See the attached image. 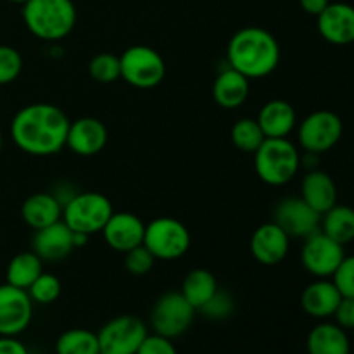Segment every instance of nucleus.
<instances>
[{
	"instance_id": "obj_1",
	"label": "nucleus",
	"mask_w": 354,
	"mask_h": 354,
	"mask_svg": "<svg viewBox=\"0 0 354 354\" xmlns=\"http://www.w3.org/2000/svg\"><path fill=\"white\" fill-rule=\"evenodd\" d=\"M69 123L68 114L54 104H30L14 114L10 137L19 151L37 158H47L66 147Z\"/></svg>"
},
{
	"instance_id": "obj_2",
	"label": "nucleus",
	"mask_w": 354,
	"mask_h": 354,
	"mask_svg": "<svg viewBox=\"0 0 354 354\" xmlns=\"http://www.w3.org/2000/svg\"><path fill=\"white\" fill-rule=\"evenodd\" d=\"M227 61L249 80L265 78L279 68L280 45L265 28L245 26L228 41Z\"/></svg>"
},
{
	"instance_id": "obj_3",
	"label": "nucleus",
	"mask_w": 354,
	"mask_h": 354,
	"mask_svg": "<svg viewBox=\"0 0 354 354\" xmlns=\"http://www.w3.org/2000/svg\"><path fill=\"white\" fill-rule=\"evenodd\" d=\"M23 21L33 37L44 41H59L68 37L76 24L73 0H26Z\"/></svg>"
},
{
	"instance_id": "obj_4",
	"label": "nucleus",
	"mask_w": 354,
	"mask_h": 354,
	"mask_svg": "<svg viewBox=\"0 0 354 354\" xmlns=\"http://www.w3.org/2000/svg\"><path fill=\"white\" fill-rule=\"evenodd\" d=\"M252 156L256 175L266 185H286L301 168V152L289 138H265Z\"/></svg>"
},
{
	"instance_id": "obj_5",
	"label": "nucleus",
	"mask_w": 354,
	"mask_h": 354,
	"mask_svg": "<svg viewBox=\"0 0 354 354\" xmlns=\"http://www.w3.org/2000/svg\"><path fill=\"white\" fill-rule=\"evenodd\" d=\"M113 203L100 192H76L62 206V221L73 232L85 235L100 234L113 216Z\"/></svg>"
},
{
	"instance_id": "obj_6",
	"label": "nucleus",
	"mask_w": 354,
	"mask_h": 354,
	"mask_svg": "<svg viewBox=\"0 0 354 354\" xmlns=\"http://www.w3.org/2000/svg\"><path fill=\"white\" fill-rule=\"evenodd\" d=\"M192 237L185 225L171 216L154 218L145 225L144 245L156 259L175 261L187 254Z\"/></svg>"
},
{
	"instance_id": "obj_7",
	"label": "nucleus",
	"mask_w": 354,
	"mask_h": 354,
	"mask_svg": "<svg viewBox=\"0 0 354 354\" xmlns=\"http://www.w3.org/2000/svg\"><path fill=\"white\" fill-rule=\"evenodd\" d=\"M121 78L135 88H154L165 80L166 62L149 45H131L120 55Z\"/></svg>"
},
{
	"instance_id": "obj_8",
	"label": "nucleus",
	"mask_w": 354,
	"mask_h": 354,
	"mask_svg": "<svg viewBox=\"0 0 354 354\" xmlns=\"http://www.w3.org/2000/svg\"><path fill=\"white\" fill-rule=\"evenodd\" d=\"M196 317V308L182 296V292H166L156 301L151 311V327L154 334L176 339L185 334Z\"/></svg>"
},
{
	"instance_id": "obj_9",
	"label": "nucleus",
	"mask_w": 354,
	"mask_h": 354,
	"mask_svg": "<svg viewBox=\"0 0 354 354\" xmlns=\"http://www.w3.org/2000/svg\"><path fill=\"white\" fill-rule=\"evenodd\" d=\"M344 124L335 113L327 109L315 111L301 121L297 128V140L304 152L324 154L330 151L342 138Z\"/></svg>"
},
{
	"instance_id": "obj_10",
	"label": "nucleus",
	"mask_w": 354,
	"mask_h": 354,
	"mask_svg": "<svg viewBox=\"0 0 354 354\" xmlns=\"http://www.w3.org/2000/svg\"><path fill=\"white\" fill-rule=\"evenodd\" d=\"M147 334L144 320L135 315H121L97 332L99 354H137Z\"/></svg>"
},
{
	"instance_id": "obj_11",
	"label": "nucleus",
	"mask_w": 354,
	"mask_h": 354,
	"mask_svg": "<svg viewBox=\"0 0 354 354\" xmlns=\"http://www.w3.org/2000/svg\"><path fill=\"white\" fill-rule=\"evenodd\" d=\"M344 256V245L335 242L322 230L304 239L301 249V263L315 279H332Z\"/></svg>"
},
{
	"instance_id": "obj_12",
	"label": "nucleus",
	"mask_w": 354,
	"mask_h": 354,
	"mask_svg": "<svg viewBox=\"0 0 354 354\" xmlns=\"http://www.w3.org/2000/svg\"><path fill=\"white\" fill-rule=\"evenodd\" d=\"M33 318V301L28 290L10 283L0 286V335L17 337L23 334Z\"/></svg>"
},
{
	"instance_id": "obj_13",
	"label": "nucleus",
	"mask_w": 354,
	"mask_h": 354,
	"mask_svg": "<svg viewBox=\"0 0 354 354\" xmlns=\"http://www.w3.org/2000/svg\"><path fill=\"white\" fill-rule=\"evenodd\" d=\"M273 221L290 239H306L320 230L322 214L308 206L301 197H287L277 206Z\"/></svg>"
},
{
	"instance_id": "obj_14",
	"label": "nucleus",
	"mask_w": 354,
	"mask_h": 354,
	"mask_svg": "<svg viewBox=\"0 0 354 354\" xmlns=\"http://www.w3.org/2000/svg\"><path fill=\"white\" fill-rule=\"evenodd\" d=\"M109 140L107 127L93 116L78 118L69 123L66 147L76 156L90 158L104 151Z\"/></svg>"
},
{
	"instance_id": "obj_15",
	"label": "nucleus",
	"mask_w": 354,
	"mask_h": 354,
	"mask_svg": "<svg viewBox=\"0 0 354 354\" xmlns=\"http://www.w3.org/2000/svg\"><path fill=\"white\" fill-rule=\"evenodd\" d=\"M290 237L275 223H263L252 232L251 254L259 265L275 266L289 254Z\"/></svg>"
},
{
	"instance_id": "obj_16",
	"label": "nucleus",
	"mask_w": 354,
	"mask_h": 354,
	"mask_svg": "<svg viewBox=\"0 0 354 354\" xmlns=\"http://www.w3.org/2000/svg\"><path fill=\"white\" fill-rule=\"evenodd\" d=\"M100 234L113 251L124 254L144 244L145 223L137 214L128 213V211L113 213Z\"/></svg>"
},
{
	"instance_id": "obj_17",
	"label": "nucleus",
	"mask_w": 354,
	"mask_h": 354,
	"mask_svg": "<svg viewBox=\"0 0 354 354\" xmlns=\"http://www.w3.org/2000/svg\"><path fill=\"white\" fill-rule=\"evenodd\" d=\"M317 19L318 31L328 44L344 47L354 41V7L349 3L330 2Z\"/></svg>"
},
{
	"instance_id": "obj_18",
	"label": "nucleus",
	"mask_w": 354,
	"mask_h": 354,
	"mask_svg": "<svg viewBox=\"0 0 354 354\" xmlns=\"http://www.w3.org/2000/svg\"><path fill=\"white\" fill-rule=\"evenodd\" d=\"M75 249L73 230L62 220L35 230L31 239V251L38 254L41 261H61Z\"/></svg>"
},
{
	"instance_id": "obj_19",
	"label": "nucleus",
	"mask_w": 354,
	"mask_h": 354,
	"mask_svg": "<svg viewBox=\"0 0 354 354\" xmlns=\"http://www.w3.org/2000/svg\"><path fill=\"white\" fill-rule=\"evenodd\" d=\"M342 296L332 279H317L308 283L301 294V306L304 313L317 320H327L334 317Z\"/></svg>"
},
{
	"instance_id": "obj_20",
	"label": "nucleus",
	"mask_w": 354,
	"mask_h": 354,
	"mask_svg": "<svg viewBox=\"0 0 354 354\" xmlns=\"http://www.w3.org/2000/svg\"><path fill=\"white\" fill-rule=\"evenodd\" d=\"M256 121L266 138H287L296 128L297 114L290 102L283 99H273L259 109Z\"/></svg>"
},
{
	"instance_id": "obj_21",
	"label": "nucleus",
	"mask_w": 354,
	"mask_h": 354,
	"mask_svg": "<svg viewBox=\"0 0 354 354\" xmlns=\"http://www.w3.org/2000/svg\"><path fill=\"white\" fill-rule=\"evenodd\" d=\"M301 199L317 213L324 214L337 204V187L328 173L310 169L301 183Z\"/></svg>"
},
{
	"instance_id": "obj_22",
	"label": "nucleus",
	"mask_w": 354,
	"mask_h": 354,
	"mask_svg": "<svg viewBox=\"0 0 354 354\" xmlns=\"http://www.w3.org/2000/svg\"><path fill=\"white\" fill-rule=\"evenodd\" d=\"M249 92H251V85H249L248 76L230 66L214 78L213 88H211L214 102L228 111L241 107L248 100Z\"/></svg>"
},
{
	"instance_id": "obj_23",
	"label": "nucleus",
	"mask_w": 354,
	"mask_h": 354,
	"mask_svg": "<svg viewBox=\"0 0 354 354\" xmlns=\"http://www.w3.org/2000/svg\"><path fill=\"white\" fill-rule=\"evenodd\" d=\"M21 218L33 230L62 220V203L52 192H37L26 197L21 206Z\"/></svg>"
},
{
	"instance_id": "obj_24",
	"label": "nucleus",
	"mask_w": 354,
	"mask_h": 354,
	"mask_svg": "<svg viewBox=\"0 0 354 354\" xmlns=\"http://www.w3.org/2000/svg\"><path fill=\"white\" fill-rule=\"evenodd\" d=\"M308 354H349L351 344L342 327L330 322L315 325L306 339Z\"/></svg>"
},
{
	"instance_id": "obj_25",
	"label": "nucleus",
	"mask_w": 354,
	"mask_h": 354,
	"mask_svg": "<svg viewBox=\"0 0 354 354\" xmlns=\"http://www.w3.org/2000/svg\"><path fill=\"white\" fill-rule=\"evenodd\" d=\"M220 289L218 287V280L209 270L206 268H196L190 270L185 275L182 283V296L196 308V311H199L211 297L214 296V292Z\"/></svg>"
},
{
	"instance_id": "obj_26",
	"label": "nucleus",
	"mask_w": 354,
	"mask_h": 354,
	"mask_svg": "<svg viewBox=\"0 0 354 354\" xmlns=\"http://www.w3.org/2000/svg\"><path fill=\"white\" fill-rule=\"evenodd\" d=\"M320 230L341 245L354 241V209L342 204H335L334 207L322 214Z\"/></svg>"
},
{
	"instance_id": "obj_27",
	"label": "nucleus",
	"mask_w": 354,
	"mask_h": 354,
	"mask_svg": "<svg viewBox=\"0 0 354 354\" xmlns=\"http://www.w3.org/2000/svg\"><path fill=\"white\" fill-rule=\"evenodd\" d=\"M44 273V261L33 251H24L14 256L7 265V283L28 290V287Z\"/></svg>"
},
{
	"instance_id": "obj_28",
	"label": "nucleus",
	"mask_w": 354,
	"mask_h": 354,
	"mask_svg": "<svg viewBox=\"0 0 354 354\" xmlns=\"http://www.w3.org/2000/svg\"><path fill=\"white\" fill-rule=\"evenodd\" d=\"M55 354H99L97 334L88 328H69L55 341Z\"/></svg>"
},
{
	"instance_id": "obj_29",
	"label": "nucleus",
	"mask_w": 354,
	"mask_h": 354,
	"mask_svg": "<svg viewBox=\"0 0 354 354\" xmlns=\"http://www.w3.org/2000/svg\"><path fill=\"white\" fill-rule=\"evenodd\" d=\"M230 138L232 144L241 152L254 154L266 137L258 121L252 120V118H242V120L235 121V124L232 127Z\"/></svg>"
},
{
	"instance_id": "obj_30",
	"label": "nucleus",
	"mask_w": 354,
	"mask_h": 354,
	"mask_svg": "<svg viewBox=\"0 0 354 354\" xmlns=\"http://www.w3.org/2000/svg\"><path fill=\"white\" fill-rule=\"evenodd\" d=\"M90 78L97 83H114L121 78V64L120 55H114L111 52H100L88 62Z\"/></svg>"
},
{
	"instance_id": "obj_31",
	"label": "nucleus",
	"mask_w": 354,
	"mask_h": 354,
	"mask_svg": "<svg viewBox=\"0 0 354 354\" xmlns=\"http://www.w3.org/2000/svg\"><path fill=\"white\" fill-rule=\"evenodd\" d=\"M61 280L52 275V273L45 272L28 287V294H30L31 301L37 304H44V306L55 303L61 296Z\"/></svg>"
},
{
	"instance_id": "obj_32",
	"label": "nucleus",
	"mask_w": 354,
	"mask_h": 354,
	"mask_svg": "<svg viewBox=\"0 0 354 354\" xmlns=\"http://www.w3.org/2000/svg\"><path fill=\"white\" fill-rule=\"evenodd\" d=\"M23 71V57L9 45H0V86L9 85Z\"/></svg>"
},
{
	"instance_id": "obj_33",
	"label": "nucleus",
	"mask_w": 354,
	"mask_h": 354,
	"mask_svg": "<svg viewBox=\"0 0 354 354\" xmlns=\"http://www.w3.org/2000/svg\"><path fill=\"white\" fill-rule=\"evenodd\" d=\"M156 258L144 244L124 252V268L133 277H144L154 268Z\"/></svg>"
},
{
	"instance_id": "obj_34",
	"label": "nucleus",
	"mask_w": 354,
	"mask_h": 354,
	"mask_svg": "<svg viewBox=\"0 0 354 354\" xmlns=\"http://www.w3.org/2000/svg\"><path fill=\"white\" fill-rule=\"evenodd\" d=\"M234 297L227 290L218 289L214 296L199 311L209 320H227L234 313Z\"/></svg>"
},
{
	"instance_id": "obj_35",
	"label": "nucleus",
	"mask_w": 354,
	"mask_h": 354,
	"mask_svg": "<svg viewBox=\"0 0 354 354\" xmlns=\"http://www.w3.org/2000/svg\"><path fill=\"white\" fill-rule=\"evenodd\" d=\"M332 282L335 283L342 297H354V254L344 256L332 275Z\"/></svg>"
},
{
	"instance_id": "obj_36",
	"label": "nucleus",
	"mask_w": 354,
	"mask_h": 354,
	"mask_svg": "<svg viewBox=\"0 0 354 354\" xmlns=\"http://www.w3.org/2000/svg\"><path fill=\"white\" fill-rule=\"evenodd\" d=\"M137 354H178L171 339L159 334H147Z\"/></svg>"
},
{
	"instance_id": "obj_37",
	"label": "nucleus",
	"mask_w": 354,
	"mask_h": 354,
	"mask_svg": "<svg viewBox=\"0 0 354 354\" xmlns=\"http://www.w3.org/2000/svg\"><path fill=\"white\" fill-rule=\"evenodd\" d=\"M335 324L344 330H353L354 328V297H342L337 310L334 313Z\"/></svg>"
},
{
	"instance_id": "obj_38",
	"label": "nucleus",
	"mask_w": 354,
	"mask_h": 354,
	"mask_svg": "<svg viewBox=\"0 0 354 354\" xmlns=\"http://www.w3.org/2000/svg\"><path fill=\"white\" fill-rule=\"evenodd\" d=\"M0 354H30V351L17 337L0 335Z\"/></svg>"
},
{
	"instance_id": "obj_39",
	"label": "nucleus",
	"mask_w": 354,
	"mask_h": 354,
	"mask_svg": "<svg viewBox=\"0 0 354 354\" xmlns=\"http://www.w3.org/2000/svg\"><path fill=\"white\" fill-rule=\"evenodd\" d=\"M328 3H330V0H299L301 9L310 16H320L327 9Z\"/></svg>"
},
{
	"instance_id": "obj_40",
	"label": "nucleus",
	"mask_w": 354,
	"mask_h": 354,
	"mask_svg": "<svg viewBox=\"0 0 354 354\" xmlns=\"http://www.w3.org/2000/svg\"><path fill=\"white\" fill-rule=\"evenodd\" d=\"M7 2H10V3H21V6H23V3L26 2V0H7Z\"/></svg>"
},
{
	"instance_id": "obj_41",
	"label": "nucleus",
	"mask_w": 354,
	"mask_h": 354,
	"mask_svg": "<svg viewBox=\"0 0 354 354\" xmlns=\"http://www.w3.org/2000/svg\"><path fill=\"white\" fill-rule=\"evenodd\" d=\"M2 147H3V138H2V131H0V154H2Z\"/></svg>"
}]
</instances>
